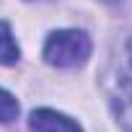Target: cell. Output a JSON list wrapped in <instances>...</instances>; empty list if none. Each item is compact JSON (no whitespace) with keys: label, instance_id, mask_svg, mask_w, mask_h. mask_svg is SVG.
Segmentation results:
<instances>
[{"label":"cell","instance_id":"cell-1","mask_svg":"<svg viewBox=\"0 0 132 132\" xmlns=\"http://www.w3.org/2000/svg\"><path fill=\"white\" fill-rule=\"evenodd\" d=\"M91 36L78 29H60L52 31L44 42L42 57L52 68H78L91 57Z\"/></svg>","mask_w":132,"mask_h":132},{"label":"cell","instance_id":"cell-2","mask_svg":"<svg viewBox=\"0 0 132 132\" xmlns=\"http://www.w3.org/2000/svg\"><path fill=\"white\" fill-rule=\"evenodd\" d=\"M29 132H83V127L54 109H36L29 117Z\"/></svg>","mask_w":132,"mask_h":132},{"label":"cell","instance_id":"cell-3","mask_svg":"<svg viewBox=\"0 0 132 132\" xmlns=\"http://www.w3.org/2000/svg\"><path fill=\"white\" fill-rule=\"evenodd\" d=\"M21 57V49L13 39V31L5 21H0V65H16Z\"/></svg>","mask_w":132,"mask_h":132},{"label":"cell","instance_id":"cell-4","mask_svg":"<svg viewBox=\"0 0 132 132\" xmlns=\"http://www.w3.org/2000/svg\"><path fill=\"white\" fill-rule=\"evenodd\" d=\"M18 117V101L13 98V93H8L5 88H0V124L13 122Z\"/></svg>","mask_w":132,"mask_h":132}]
</instances>
